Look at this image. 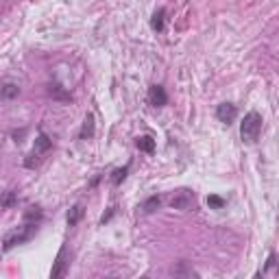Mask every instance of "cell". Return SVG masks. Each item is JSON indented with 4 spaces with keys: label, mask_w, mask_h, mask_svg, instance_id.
Segmentation results:
<instances>
[{
    "label": "cell",
    "mask_w": 279,
    "mask_h": 279,
    "mask_svg": "<svg viewBox=\"0 0 279 279\" xmlns=\"http://www.w3.org/2000/svg\"><path fill=\"white\" fill-rule=\"evenodd\" d=\"M129 174V166H122V168H116L114 172H111V183L114 185H120L124 179H127Z\"/></svg>",
    "instance_id": "cell-16"
},
{
    "label": "cell",
    "mask_w": 279,
    "mask_h": 279,
    "mask_svg": "<svg viewBox=\"0 0 279 279\" xmlns=\"http://www.w3.org/2000/svg\"><path fill=\"white\" fill-rule=\"evenodd\" d=\"M216 118H218V122H222V124H231L236 118H238V107H236L234 103H220L218 107H216Z\"/></svg>",
    "instance_id": "cell-3"
},
{
    "label": "cell",
    "mask_w": 279,
    "mask_h": 279,
    "mask_svg": "<svg viewBox=\"0 0 279 279\" xmlns=\"http://www.w3.org/2000/svg\"><path fill=\"white\" fill-rule=\"evenodd\" d=\"M207 205H209V209H222L227 205V201L222 199V197H218V194H209L207 197Z\"/></svg>",
    "instance_id": "cell-18"
},
{
    "label": "cell",
    "mask_w": 279,
    "mask_h": 279,
    "mask_svg": "<svg viewBox=\"0 0 279 279\" xmlns=\"http://www.w3.org/2000/svg\"><path fill=\"white\" fill-rule=\"evenodd\" d=\"M275 260H277V255H275V253H268V260H266V266H264V270L273 268V266H275Z\"/></svg>",
    "instance_id": "cell-20"
},
{
    "label": "cell",
    "mask_w": 279,
    "mask_h": 279,
    "mask_svg": "<svg viewBox=\"0 0 279 279\" xmlns=\"http://www.w3.org/2000/svg\"><path fill=\"white\" fill-rule=\"evenodd\" d=\"M149 103L153 105V107H164V105H168V94H166V89L162 85H151Z\"/></svg>",
    "instance_id": "cell-6"
},
{
    "label": "cell",
    "mask_w": 279,
    "mask_h": 279,
    "mask_svg": "<svg viewBox=\"0 0 279 279\" xmlns=\"http://www.w3.org/2000/svg\"><path fill=\"white\" fill-rule=\"evenodd\" d=\"M51 149H53V140L48 137L46 133H39V135H37V140H35L33 153H35V155L39 157V155H44V153H48Z\"/></svg>",
    "instance_id": "cell-7"
},
{
    "label": "cell",
    "mask_w": 279,
    "mask_h": 279,
    "mask_svg": "<svg viewBox=\"0 0 279 279\" xmlns=\"http://www.w3.org/2000/svg\"><path fill=\"white\" fill-rule=\"evenodd\" d=\"M164 22H166V9H157L155 13H153V18H151L153 31L162 33V31H164Z\"/></svg>",
    "instance_id": "cell-14"
},
{
    "label": "cell",
    "mask_w": 279,
    "mask_h": 279,
    "mask_svg": "<svg viewBox=\"0 0 279 279\" xmlns=\"http://www.w3.org/2000/svg\"><path fill=\"white\" fill-rule=\"evenodd\" d=\"M94 127H96V122H94V114H87L85 116V120H83V127L79 131V140H89L94 135Z\"/></svg>",
    "instance_id": "cell-11"
},
{
    "label": "cell",
    "mask_w": 279,
    "mask_h": 279,
    "mask_svg": "<svg viewBox=\"0 0 279 279\" xmlns=\"http://www.w3.org/2000/svg\"><path fill=\"white\" fill-rule=\"evenodd\" d=\"M68 251H66V247H61L59 249V253H57V257H55V264H53V270H51V277H64L66 275V268H68Z\"/></svg>",
    "instance_id": "cell-5"
},
{
    "label": "cell",
    "mask_w": 279,
    "mask_h": 279,
    "mask_svg": "<svg viewBox=\"0 0 279 279\" xmlns=\"http://www.w3.org/2000/svg\"><path fill=\"white\" fill-rule=\"evenodd\" d=\"M172 275H179V277H192V275H199L188 262H179L177 266L172 268Z\"/></svg>",
    "instance_id": "cell-15"
},
{
    "label": "cell",
    "mask_w": 279,
    "mask_h": 279,
    "mask_svg": "<svg viewBox=\"0 0 279 279\" xmlns=\"http://www.w3.org/2000/svg\"><path fill=\"white\" fill-rule=\"evenodd\" d=\"M16 203H18V194H16V190H7V192L0 194V207H3V209H11Z\"/></svg>",
    "instance_id": "cell-13"
},
{
    "label": "cell",
    "mask_w": 279,
    "mask_h": 279,
    "mask_svg": "<svg viewBox=\"0 0 279 279\" xmlns=\"http://www.w3.org/2000/svg\"><path fill=\"white\" fill-rule=\"evenodd\" d=\"M114 214H116V207H109V212H107V214H105L103 218H101V225H105V222H107V220H109Z\"/></svg>",
    "instance_id": "cell-21"
},
{
    "label": "cell",
    "mask_w": 279,
    "mask_h": 279,
    "mask_svg": "<svg viewBox=\"0 0 279 279\" xmlns=\"http://www.w3.org/2000/svg\"><path fill=\"white\" fill-rule=\"evenodd\" d=\"M83 214H85V209H83L81 203H76V205L70 207V209H68V216H66L68 227H76V225H79L81 218H83Z\"/></svg>",
    "instance_id": "cell-8"
},
{
    "label": "cell",
    "mask_w": 279,
    "mask_h": 279,
    "mask_svg": "<svg viewBox=\"0 0 279 279\" xmlns=\"http://www.w3.org/2000/svg\"><path fill=\"white\" fill-rule=\"evenodd\" d=\"M262 127H264L262 116L257 114V111H249V114L242 118V122H240V137H242V142H247V144L257 142L260 135H262Z\"/></svg>",
    "instance_id": "cell-2"
},
{
    "label": "cell",
    "mask_w": 279,
    "mask_h": 279,
    "mask_svg": "<svg viewBox=\"0 0 279 279\" xmlns=\"http://www.w3.org/2000/svg\"><path fill=\"white\" fill-rule=\"evenodd\" d=\"M20 96V85L16 83H5V85H0V101H13Z\"/></svg>",
    "instance_id": "cell-9"
},
{
    "label": "cell",
    "mask_w": 279,
    "mask_h": 279,
    "mask_svg": "<svg viewBox=\"0 0 279 279\" xmlns=\"http://www.w3.org/2000/svg\"><path fill=\"white\" fill-rule=\"evenodd\" d=\"M135 146L142 153H149V155H153L155 153V149H157V144H155V140H153L151 135H140L137 140H135Z\"/></svg>",
    "instance_id": "cell-10"
},
{
    "label": "cell",
    "mask_w": 279,
    "mask_h": 279,
    "mask_svg": "<svg viewBox=\"0 0 279 279\" xmlns=\"http://www.w3.org/2000/svg\"><path fill=\"white\" fill-rule=\"evenodd\" d=\"M48 94H51L53 99H57V101H72V96H70L68 92H64L59 85H51L48 87Z\"/></svg>",
    "instance_id": "cell-17"
},
{
    "label": "cell",
    "mask_w": 279,
    "mask_h": 279,
    "mask_svg": "<svg viewBox=\"0 0 279 279\" xmlns=\"http://www.w3.org/2000/svg\"><path fill=\"white\" fill-rule=\"evenodd\" d=\"M41 216H44V214H41V209H39L37 205H35V207H29V209H26V212H24V220L39 222V220H41Z\"/></svg>",
    "instance_id": "cell-19"
},
{
    "label": "cell",
    "mask_w": 279,
    "mask_h": 279,
    "mask_svg": "<svg viewBox=\"0 0 279 279\" xmlns=\"http://www.w3.org/2000/svg\"><path fill=\"white\" fill-rule=\"evenodd\" d=\"M35 231H37V222H31V220H24V225H20L18 229H13V231H9L3 238V249L5 251H11V249H16L20 247V244H24V242H29Z\"/></svg>",
    "instance_id": "cell-1"
},
{
    "label": "cell",
    "mask_w": 279,
    "mask_h": 279,
    "mask_svg": "<svg viewBox=\"0 0 279 279\" xmlns=\"http://www.w3.org/2000/svg\"><path fill=\"white\" fill-rule=\"evenodd\" d=\"M194 203V197L190 190H177L174 192V197L170 199V207L172 209H181V212H185V209H190Z\"/></svg>",
    "instance_id": "cell-4"
},
{
    "label": "cell",
    "mask_w": 279,
    "mask_h": 279,
    "mask_svg": "<svg viewBox=\"0 0 279 279\" xmlns=\"http://www.w3.org/2000/svg\"><path fill=\"white\" fill-rule=\"evenodd\" d=\"M159 205H162V197L159 194H153V197H149L142 203V212L144 214H153V212H157Z\"/></svg>",
    "instance_id": "cell-12"
}]
</instances>
